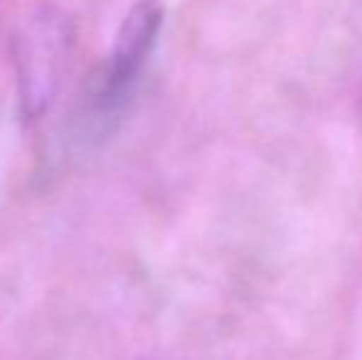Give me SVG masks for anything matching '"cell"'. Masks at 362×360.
I'll return each mask as SVG.
<instances>
[{"label": "cell", "mask_w": 362, "mask_h": 360, "mask_svg": "<svg viewBox=\"0 0 362 360\" xmlns=\"http://www.w3.org/2000/svg\"><path fill=\"white\" fill-rule=\"evenodd\" d=\"M165 23L160 0H136L116 30L106 59L89 77L69 126L72 146L99 149L119 129Z\"/></svg>", "instance_id": "obj_1"}, {"label": "cell", "mask_w": 362, "mask_h": 360, "mask_svg": "<svg viewBox=\"0 0 362 360\" xmlns=\"http://www.w3.org/2000/svg\"><path fill=\"white\" fill-rule=\"evenodd\" d=\"M76 28L64 10L45 5L18 28L13 37L18 99L25 121H37L62 87Z\"/></svg>", "instance_id": "obj_2"}]
</instances>
